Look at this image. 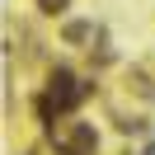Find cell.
I'll return each instance as SVG.
<instances>
[{
	"label": "cell",
	"mask_w": 155,
	"mask_h": 155,
	"mask_svg": "<svg viewBox=\"0 0 155 155\" xmlns=\"http://www.w3.org/2000/svg\"><path fill=\"white\" fill-rule=\"evenodd\" d=\"M38 5H42V10H52V14H57V10H66V0H38Z\"/></svg>",
	"instance_id": "1"
}]
</instances>
